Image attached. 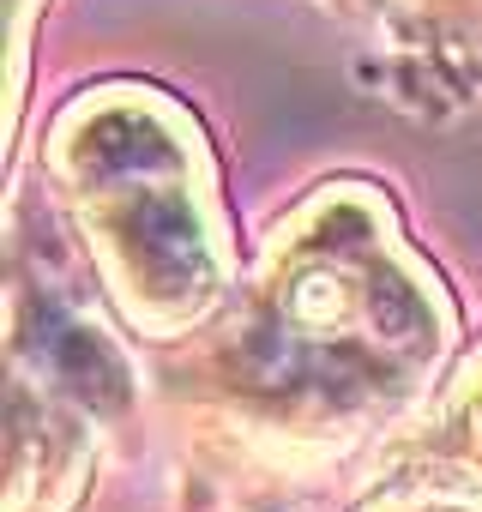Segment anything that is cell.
Returning <instances> with one entry per match:
<instances>
[{
	"label": "cell",
	"mask_w": 482,
	"mask_h": 512,
	"mask_svg": "<svg viewBox=\"0 0 482 512\" xmlns=\"http://www.w3.org/2000/svg\"><path fill=\"white\" fill-rule=\"evenodd\" d=\"M37 344H43V362L55 368V380H61L67 392H79L85 404H121V398H127V374H121V362L97 344V332L67 326V320L49 314V326L37 332Z\"/></svg>",
	"instance_id": "cell-1"
},
{
	"label": "cell",
	"mask_w": 482,
	"mask_h": 512,
	"mask_svg": "<svg viewBox=\"0 0 482 512\" xmlns=\"http://www.w3.org/2000/svg\"><path fill=\"white\" fill-rule=\"evenodd\" d=\"M368 308H374V326H380V332H392L398 344H416V338H422V302H416L398 278H380Z\"/></svg>",
	"instance_id": "cell-2"
}]
</instances>
